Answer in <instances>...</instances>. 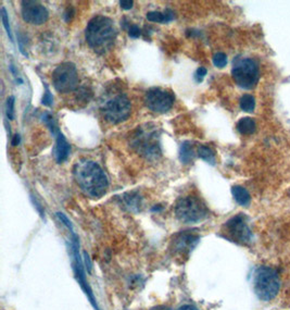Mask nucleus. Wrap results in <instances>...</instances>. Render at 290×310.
I'll use <instances>...</instances> for the list:
<instances>
[{
    "mask_svg": "<svg viewBox=\"0 0 290 310\" xmlns=\"http://www.w3.org/2000/svg\"><path fill=\"white\" fill-rule=\"evenodd\" d=\"M16 82H18V83H20V84H22V83H23V80L18 79V80H16Z\"/></svg>",
    "mask_w": 290,
    "mask_h": 310,
    "instance_id": "nucleus-34",
    "label": "nucleus"
},
{
    "mask_svg": "<svg viewBox=\"0 0 290 310\" xmlns=\"http://www.w3.org/2000/svg\"><path fill=\"white\" fill-rule=\"evenodd\" d=\"M74 177L82 190L92 198H100L106 195L109 181L105 171L97 162L80 160L74 166Z\"/></svg>",
    "mask_w": 290,
    "mask_h": 310,
    "instance_id": "nucleus-1",
    "label": "nucleus"
},
{
    "mask_svg": "<svg viewBox=\"0 0 290 310\" xmlns=\"http://www.w3.org/2000/svg\"><path fill=\"white\" fill-rule=\"evenodd\" d=\"M198 156L201 158L202 160L207 161L210 165L214 166L215 165V154L210 147L207 146H199L198 147Z\"/></svg>",
    "mask_w": 290,
    "mask_h": 310,
    "instance_id": "nucleus-19",
    "label": "nucleus"
},
{
    "mask_svg": "<svg viewBox=\"0 0 290 310\" xmlns=\"http://www.w3.org/2000/svg\"><path fill=\"white\" fill-rule=\"evenodd\" d=\"M132 110L130 101L126 95L120 94L107 100L101 107L103 116L112 124H119L127 120Z\"/></svg>",
    "mask_w": 290,
    "mask_h": 310,
    "instance_id": "nucleus-8",
    "label": "nucleus"
},
{
    "mask_svg": "<svg viewBox=\"0 0 290 310\" xmlns=\"http://www.w3.org/2000/svg\"><path fill=\"white\" fill-rule=\"evenodd\" d=\"M174 18V12L169 9H166L164 12L151 11V12L147 13V19L151 22H157V23H168V22L173 21Z\"/></svg>",
    "mask_w": 290,
    "mask_h": 310,
    "instance_id": "nucleus-14",
    "label": "nucleus"
},
{
    "mask_svg": "<svg viewBox=\"0 0 290 310\" xmlns=\"http://www.w3.org/2000/svg\"><path fill=\"white\" fill-rule=\"evenodd\" d=\"M206 75H207V69L204 68V67H200L198 70L196 71V73H195L196 82H198V83H200V82L204 81Z\"/></svg>",
    "mask_w": 290,
    "mask_h": 310,
    "instance_id": "nucleus-25",
    "label": "nucleus"
},
{
    "mask_svg": "<svg viewBox=\"0 0 290 310\" xmlns=\"http://www.w3.org/2000/svg\"><path fill=\"white\" fill-rule=\"evenodd\" d=\"M177 310H198V309L194 306H191V305H184V306L179 307Z\"/></svg>",
    "mask_w": 290,
    "mask_h": 310,
    "instance_id": "nucleus-31",
    "label": "nucleus"
},
{
    "mask_svg": "<svg viewBox=\"0 0 290 310\" xmlns=\"http://www.w3.org/2000/svg\"><path fill=\"white\" fill-rule=\"evenodd\" d=\"M74 13H75L74 9H73L72 7H69V8L67 9V11H65V13H64V20H65V22H70L71 20H72Z\"/></svg>",
    "mask_w": 290,
    "mask_h": 310,
    "instance_id": "nucleus-28",
    "label": "nucleus"
},
{
    "mask_svg": "<svg viewBox=\"0 0 290 310\" xmlns=\"http://www.w3.org/2000/svg\"><path fill=\"white\" fill-rule=\"evenodd\" d=\"M233 79L244 89H252L260 80V67L254 59L242 58L234 62Z\"/></svg>",
    "mask_w": 290,
    "mask_h": 310,
    "instance_id": "nucleus-5",
    "label": "nucleus"
},
{
    "mask_svg": "<svg viewBox=\"0 0 290 310\" xmlns=\"http://www.w3.org/2000/svg\"><path fill=\"white\" fill-rule=\"evenodd\" d=\"M232 194L234 196L235 200L237 201V204H239L240 206H248L251 201V197L250 194L247 189L243 186H239V185H236V186L232 187Z\"/></svg>",
    "mask_w": 290,
    "mask_h": 310,
    "instance_id": "nucleus-15",
    "label": "nucleus"
},
{
    "mask_svg": "<svg viewBox=\"0 0 290 310\" xmlns=\"http://www.w3.org/2000/svg\"><path fill=\"white\" fill-rule=\"evenodd\" d=\"M123 200L130 210L138 211L141 206V198L136 193H127L123 196Z\"/></svg>",
    "mask_w": 290,
    "mask_h": 310,
    "instance_id": "nucleus-18",
    "label": "nucleus"
},
{
    "mask_svg": "<svg viewBox=\"0 0 290 310\" xmlns=\"http://www.w3.org/2000/svg\"><path fill=\"white\" fill-rule=\"evenodd\" d=\"M9 68H10V71H11V72H12V73L15 75L16 73H15V70H14V67H13V65H10Z\"/></svg>",
    "mask_w": 290,
    "mask_h": 310,
    "instance_id": "nucleus-33",
    "label": "nucleus"
},
{
    "mask_svg": "<svg viewBox=\"0 0 290 310\" xmlns=\"http://www.w3.org/2000/svg\"><path fill=\"white\" fill-rule=\"evenodd\" d=\"M88 45L98 53H105L110 49L117 38V30L111 19L97 15L87 24L85 31Z\"/></svg>",
    "mask_w": 290,
    "mask_h": 310,
    "instance_id": "nucleus-2",
    "label": "nucleus"
},
{
    "mask_svg": "<svg viewBox=\"0 0 290 310\" xmlns=\"http://www.w3.org/2000/svg\"><path fill=\"white\" fill-rule=\"evenodd\" d=\"M120 4H121V7L124 10H129L133 8L134 2L132 1V0H122V1H120Z\"/></svg>",
    "mask_w": 290,
    "mask_h": 310,
    "instance_id": "nucleus-29",
    "label": "nucleus"
},
{
    "mask_svg": "<svg viewBox=\"0 0 290 310\" xmlns=\"http://www.w3.org/2000/svg\"><path fill=\"white\" fill-rule=\"evenodd\" d=\"M175 215L180 222L196 223L205 219L207 216V209L198 197L186 196L176 203Z\"/></svg>",
    "mask_w": 290,
    "mask_h": 310,
    "instance_id": "nucleus-6",
    "label": "nucleus"
},
{
    "mask_svg": "<svg viewBox=\"0 0 290 310\" xmlns=\"http://www.w3.org/2000/svg\"><path fill=\"white\" fill-rule=\"evenodd\" d=\"M45 87H46V90H45V94H43V97H42V101H41V103H42L43 106L50 107V106L52 105V100H53V98H52V95H51L50 90H49V89H48V86H47V85H45Z\"/></svg>",
    "mask_w": 290,
    "mask_h": 310,
    "instance_id": "nucleus-24",
    "label": "nucleus"
},
{
    "mask_svg": "<svg viewBox=\"0 0 290 310\" xmlns=\"http://www.w3.org/2000/svg\"><path fill=\"white\" fill-rule=\"evenodd\" d=\"M175 97L171 91L153 87L145 95V103L151 111L157 113H166L173 107Z\"/></svg>",
    "mask_w": 290,
    "mask_h": 310,
    "instance_id": "nucleus-10",
    "label": "nucleus"
},
{
    "mask_svg": "<svg viewBox=\"0 0 290 310\" xmlns=\"http://www.w3.org/2000/svg\"><path fill=\"white\" fill-rule=\"evenodd\" d=\"M22 18L30 24H43L49 18L48 10L36 1H22Z\"/></svg>",
    "mask_w": 290,
    "mask_h": 310,
    "instance_id": "nucleus-11",
    "label": "nucleus"
},
{
    "mask_svg": "<svg viewBox=\"0 0 290 310\" xmlns=\"http://www.w3.org/2000/svg\"><path fill=\"white\" fill-rule=\"evenodd\" d=\"M54 137H56V146H54L53 149V155L58 163H62L63 161L68 159L71 151V146L68 143V140L65 139L64 135L60 132V131Z\"/></svg>",
    "mask_w": 290,
    "mask_h": 310,
    "instance_id": "nucleus-13",
    "label": "nucleus"
},
{
    "mask_svg": "<svg viewBox=\"0 0 290 310\" xmlns=\"http://www.w3.org/2000/svg\"><path fill=\"white\" fill-rule=\"evenodd\" d=\"M237 130L240 134L243 135H251L252 133H254L255 131V122L253 119H251L249 117L247 118H242L237 122Z\"/></svg>",
    "mask_w": 290,
    "mask_h": 310,
    "instance_id": "nucleus-17",
    "label": "nucleus"
},
{
    "mask_svg": "<svg viewBox=\"0 0 290 310\" xmlns=\"http://www.w3.org/2000/svg\"><path fill=\"white\" fill-rule=\"evenodd\" d=\"M253 288L261 301L269 302L274 299L281 288V280L277 271L270 266H260L253 276Z\"/></svg>",
    "mask_w": 290,
    "mask_h": 310,
    "instance_id": "nucleus-3",
    "label": "nucleus"
},
{
    "mask_svg": "<svg viewBox=\"0 0 290 310\" xmlns=\"http://www.w3.org/2000/svg\"><path fill=\"white\" fill-rule=\"evenodd\" d=\"M20 141H21V137H20V135H18V134H15V135L13 136V138H12V141H11V144H12L13 146H16V145H19V144H20Z\"/></svg>",
    "mask_w": 290,
    "mask_h": 310,
    "instance_id": "nucleus-30",
    "label": "nucleus"
},
{
    "mask_svg": "<svg viewBox=\"0 0 290 310\" xmlns=\"http://www.w3.org/2000/svg\"><path fill=\"white\" fill-rule=\"evenodd\" d=\"M141 34V31L137 25H132L128 30V35L132 38H138Z\"/></svg>",
    "mask_w": 290,
    "mask_h": 310,
    "instance_id": "nucleus-26",
    "label": "nucleus"
},
{
    "mask_svg": "<svg viewBox=\"0 0 290 310\" xmlns=\"http://www.w3.org/2000/svg\"><path fill=\"white\" fill-rule=\"evenodd\" d=\"M52 84L54 89L62 94L74 90L79 84V74L75 64L72 62L59 64L52 73Z\"/></svg>",
    "mask_w": 290,
    "mask_h": 310,
    "instance_id": "nucleus-7",
    "label": "nucleus"
},
{
    "mask_svg": "<svg viewBox=\"0 0 290 310\" xmlns=\"http://www.w3.org/2000/svg\"><path fill=\"white\" fill-rule=\"evenodd\" d=\"M57 217L59 218V219H60V221H61V222H63V223H64V224H65V225H67V226H68V227L70 228V230H71V231H72V230H73V227H72V224H71V222H70V220H69V219H68V218H67V217H65V216H64L63 214H61V212H58V214H57Z\"/></svg>",
    "mask_w": 290,
    "mask_h": 310,
    "instance_id": "nucleus-27",
    "label": "nucleus"
},
{
    "mask_svg": "<svg viewBox=\"0 0 290 310\" xmlns=\"http://www.w3.org/2000/svg\"><path fill=\"white\" fill-rule=\"evenodd\" d=\"M132 146L140 155L149 160H156L161 156V147L159 143V134L156 127L148 124L140 127L132 136Z\"/></svg>",
    "mask_w": 290,
    "mask_h": 310,
    "instance_id": "nucleus-4",
    "label": "nucleus"
},
{
    "mask_svg": "<svg viewBox=\"0 0 290 310\" xmlns=\"http://www.w3.org/2000/svg\"><path fill=\"white\" fill-rule=\"evenodd\" d=\"M14 101H15L14 96L8 97L7 110H5V112H7V117L9 120H13V118H14Z\"/></svg>",
    "mask_w": 290,
    "mask_h": 310,
    "instance_id": "nucleus-23",
    "label": "nucleus"
},
{
    "mask_svg": "<svg viewBox=\"0 0 290 310\" xmlns=\"http://www.w3.org/2000/svg\"><path fill=\"white\" fill-rule=\"evenodd\" d=\"M1 20H2V24L4 26L5 31H7V34L10 38L11 42H13V36H12V32H11V27H10V23H9V18L7 14V11H5V8H1Z\"/></svg>",
    "mask_w": 290,
    "mask_h": 310,
    "instance_id": "nucleus-22",
    "label": "nucleus"
},
{
    "mask_svg": "<svg viewBox=\"0 0 290 310\" xmlns=\"http://www.w3.org/2000/svg\"><path fill=\"white\" fill-rule=\"evenodd\" d=\"M151 310H172V309L168 308V307H166V306H158V307L152 308Z\"/></svg>",
    "mask_w": 290,
    "mask_h": 310,
    "instance_id": "nucleus-32",
    "label": "nucleus"
},
{
    "mask_svg": "<svg viewBox=\"0 0 290 310\" xmlns=\"http://www.w3.org/2000/svg\"><path fill=\"white\" fill-rule=\"evenodd\" d=\"M223 233L232 242L247 245L252 239V233L248 225L247 218L239 214L231 218L223 226Z\"/></svg>",
    "mask_w": 290,
    "mask_h": 310,
    "instance_id": "nucleus-9",
    "label": "nucleus"
},
{
    "mask_svg": "<svg viewBox=\"0 0 290 310\" xmlns=\"http://www.w3.org/2000/svg\"><path fill=\"white\" fill-rule=\"evenodd\" d=\"M213 64L216 68H224L227 64V56L224 52H217L213 56Z\"/></svg>",
    "mask_w": 290,
    "mask_h": 310,
    "instance_id": "nucleus-21",
    "label": "nucleus"
},
{
    "mask_svg": "<svg viewBox=\"0 0 290 310\" xmlns=\"http://www.w3.org/2000/svg\"><path fill=\"white\" fill-rule=\"evenodd\" d=\"M194 157L195 151L193 145H191L190 141H184L179 149V160L184 165H188V163L194 160Z\"/></svg>",
    "mask_w": 290,
    "mask_h": 310,
    "instance_id": "nucleus-16",
    "label": "nucleus"
},
{
    "mask_svg": "<svg viewBox=\"0 0 290 310\" xmlns=\"http://www.w3.org/2000/svg\"><path fill=\"white\" fill-rule=\"evenodd\" d=\"M240 108L246 112H252L255 107V99L252 95L246 94L240 98Z\"/></svg>",
    "mask_w": 290,
    "mask_h": 310,
    "instance_id": "nucleus-20",
    "label": "nucleus"
},
{
    "mask_svg": "<svg viewBox=\"0 0 290 310\" xmlns=\"http://www.w3.org/2000/svg\"><path fill=\"white\" fill-rule=\"evenodd\" d=\"M199 241V236L194 235V234L183 233L179 234L174 239L173 242V248L175 253H178L180 255L188 254L190 250L196 246L197 243Z\"/></svg>",
    "mask_w": 290,
    "mask_h": 310,
    "instance_id": "nucleus-12",
    "label": "nucleus"
}]
</instances>
